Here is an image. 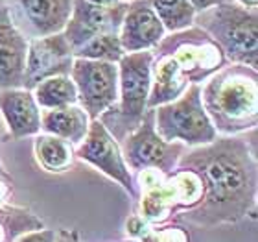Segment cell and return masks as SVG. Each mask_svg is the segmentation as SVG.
I'll list each match as a JSON object with an SVG mask.
<instances>
[{
	"mask_svg": "<svg viewBox=\"0 0 258 242\" xmlns=\"http://www.w3.org/2000/svg\"><path fill=\"white\" fill-rule=\"evenodd\" d=\"M133 242H137V240H133Z\"/></svg>",
	"mask_w": 258,
	"mask_h": 242,
	"instance_id": "cell-31",
	"label": "cell"
},
{
	"mask_svg": "<svg viewBox=\"0 0 258 242\" xmlns=\"http://www.w3.org/2000/svg\"><path fill=\"white\" fill-rule=\"evenodd\" d=\"M164 35L166 30L151 6L146 0H129L118 32L120 44L125 54L153 50Z\"/></svg>",
	"mask_w": 258,
	"mask_h": 242,
	"instance_id": "cell-13",
	"label": "cell"
},
{
	"mask_svg": "<svg viewBox=\"0 0 258 242\" xmlns=\"http://www.w3.org/2000/svg\"><path fill=\"white\" fill-rule=\"evenodd\" d=\"M55 242H81V240H80V235H78L76 231L64 229V231H61L59 235H57Z\"/></svg>",
	"mask_w": 258,
	"mask_h": 242,
	"instance_id": "cell-26",
	"label": "cell"
},
{
	"mask_svg": "<svg viewBox=\"0 0 258 242\" xmlns=\"http://www.w3.org/2000/svg\"><path fill=\"white\" fill-rule=\"evenodd\" d=\"M74 156L80 157L81 161L96 167L100 172L113 178L114 181H118L131 198L139 200V188L131 176V170L125 167L120 144L98 119L91 120L85 139L74 148Z\"/></svg>",
	"mask_w": 258,
	"mask_h": 242,
	"instance_id": "cell-9",
	"label": "cell"
},
{
	"mask_svg": "<svg viewBox=\"0 0 258 242\" xmlns=\"http://www.w3.org/2000/svg\"><path fill=\"white\" fill-rule=\"evenodd\" d=\"M194 24L220 44L227 61L258 70V15L232 2L196 13Z\"/></svg>",
	"mask_w": 258,
	"mask_h": 242,
	"instance_id": "cell-4",
	"label": "cell"
},
{
	"mask_svg": "<svg viewBox=\"0 0 258 242\" xmlns=\"http://www.w3.org/2000/svg\"><path fill=\"white\" fill-rule=\"evenodd\" d=\"M10 192H11V185H8V183H4V181H0V205L4 204Z\"/></svg>",
	"mask_w": 258,
	"mask_h": 242,
	"instance_id": "cell-28",
	"label": "cell"
},
{
	"mask_svg": "<svg viewBox=\"0 0 258 242\" xmlns=\"http://www.w3.org/2000/svg\"><path fill=\"white\" fill-rule=\"evenodd\" d=\"M155 242H188V235L183 227L175 226H161L153 227Z\"/></svg>",
	"mask_w": 258,
	"mask_h": 242,
	"instance_id": "cell-22",
	"label": "cell"
},
{
	"mask_svg": "<svg viewBox=\"0 0 258 242\" xmlns=\"http://www.w3.org/2000/svg\"><path fill=\"white\" fill-rule=\"evenodd\" d=\"M192 8L196 10V13H201L205 10H210L218 4H223V2H229V0H188Z\"/></svg>",
	"mask_w": 258,
	"mask_h": 242,
	"instance_id": "cell-25",
	"label": "cell"
},
{
	"mask_svg": "<svg viewBox=\"0 0 258 242\" xmlns=\"http://www.w3.org/2000/svg\"><path fill=\"white\" fill-rule=\"evenodd\" d=\"M155 50L172 56L188 85H201L227 65V58L220 44L198 26L164 35Z\"/></svg>",
	"mask_w": 258,
	"mask_h": 242,
	"instance_id": "cell-6",
	"label": "cell"
},
{
	"mask_svg": "<svg viewBox=\"0 0 258 242\" xmlns=\"http://www.w3.org/2000/svg\"><path fill=\"white\" fill-rule=\"evenodd\" d=\"M0 181H4V183H8V185H11V187H13V178L8 174L6 167L2 165V159H0Z\"/></svg>",
	"mask_w": 258,
	"mask_h": 242,
	"instance_id": "cell-27",
	"label": "cell"
},
{
	"mask_svg": "<svg viewBox=\"0 0 258 242\" xmlns=\"http://www.w3.org/2000/svg\"><path fill=\"white\" fill-rule=\"evenodd\" d=\"M238 6H242V8H247V10H256L258 6V0H236Z\"/></svg>",
	"mask_w": 258,
	"mask_h": 242,
	"instance_id": "cell-30",
	"label": "cell"
},
{
	"mask_svg": "<svg viewBox=\"0 0 258 242\" xmlns=\"http://www.w3.org/2000/svg\"><path fill=\"white\" fill-rule=\"evenodd\" d=\"M72 61H74V52L63 32L46 35V37L30 39L22 89L33 91L46 78L69 76Z\"/></svg>",
	"mask_w": 258,
	"mask_h": 242,
	"instance_id": "cell-10",
	"label": "cell"
},
{
	"mask_svg": "<svg viewBox=\"0 0 258 242\" xmlns=\"http://www.w3.org/2000/svg\"><path fill=\"white\" fill-rule=\"evenodd\" d=\"M26 54L28 39L11 19L8 2L0 0V91L22 87Z\"/></svg>",
	"mask_w": 258,
	"mask_h": 242,
	"instance_id": "cell-12",
	"label": "cell"
},
{
	"mask_svg": "<svg viewBox=\"0 0 258 242\" xmlns=\"http://www.w3.org/2000/svg\"><path fill=\"white\" fill-rule=\"evenodd\" d=\"M70 80L78 92V106L91 120L100 119L118 100V65L74 58Z\"/></svg>",
	"mask_w": 258,
	"mask_h": 242,
	"instance_id": "cell-8",
	"label": "cell"
},
{
	"mask_svg": "<svg viewBox=\"0 0 258 242\" xmlns=\"http://www.w3.org/2000/svg\"><path fill=\"white\" fill-rule=\"evenodd\" d=\"M0 115L13 139H22L41 131V109L32 91L4 89L0 91Z\"/></svg>",
	"mask_w": 258,
	"mask_h": 242,
	"instance_id": "cell-14",
	"label": "cell"
},
{
	"mask_svg": "<svg viewBox=\"0 0 258 242\" xmlns=\"http://www.w3.org/2000/svg\"><path fill=\"white\" fill-rule=\"evenodd\" d=\"M125 10L127 2H118L116 6L103 8L87 0H74L70 19L63 30V35L69 41L72 52L98 35H118Z\"/></svg>",
	"mask_w": 258,
	"mask_h": 242,
	"instance_id": "cell-11",
	"label": "cell"
},
{
	"mask_svg": "<svg viewBox=\"0 0 258 242\" xmlns=\"http://www.w3.org/2000/svg\"><path fill=\"white\" fill-rule=\"evenodd\" d=\"M19 4L33 35L46 37L64 30L74 0H19Z\"/></svg>",
	"mask_w": 258,
	"mask_h": 242,
	"instance_id": "cell-15",
	"label": "cell"
},
{
	"mask_svg": "<svg viewBox=\"0 0 258 242\" xmlns=\"http://www.w3.org/2000/svg\"><path fill=\"white\" fill-rule=\"evenodd\" d=\"M91 119L76 104L61 109H43L41 111V131L67 140L69 144L78 146L85 139Z\"/></svg>",
	"mask_w": 258,
	"mask_h": 242,
	"instance_id": "cell-16",
	"label": "cell"
},
{
	"mask_svg": "<svg viewBox=\"0 0 258 242\" xmlns=\"http://www.w3.org/2000/svg\"><path fill=\"white\" fill-rule=\"evenodd\" d=\"M155 131L166 142H181L186 148L218 139L201 104V85H190L177 100L155 108Z\"/></svg>",
	"mask_w": 258,
	"mask_h": 242,
	"instance_id": "cell-5",
	"label": "cell"
},
{
	"mask_svg": "<svg viewBox=\"0 0 258 242\" xmlns=\"http://www.w3.org/2000/svg\"><path fill=\"white\" fill-rule=\"evenodd\" d=\"M55 238H57V233L54 229H37V231L22 235L15 242H55Z\"/></svg>",
	"mask_w": 258,
	"mask_h": 242,
	"instance_id": "cell-24",
	"label": "cell"
},
{
	"mask_svg": "<svg viewBox=\"0 0 258 242\" xmlns=\"http://www.w3.org/2000/svg\"><path fill=\"white\" fill-rule=\"evenodd\" d=\"M39 109H61L78 104V92L70 76H52L32 91Z\"/></svg>",
	"mask_w": 258,
	"mask_h": 242,
	"instance_id": "cell-17",
	"label": "cell"
},
{
	"mask_svg": "<svg viewBox=\"0 0 258 242\" xmlns=\"http://www.w3.org/2000/svg\"><path fill=\"white\" fill-rule=\"evenodd\" d=\"M87 2H91L94 6H103V8H109V6H116L120 0H87Z\"/></svg>",
	"mask_w": 258,
	"mask_h": 242,
	"instance_id": "cell-29",
	"label": "cell"
},
{
	"mask_svg": "<svg viewBox=\"0 0 258 242\" xmlns=\"http://www.w3.org/2000/svg\"><path fill=\"white\" fill-rule=\"evenodd\" d=\"M198 174L203 196L192 211L175 216L188 226L236 224L256 209V157L238 137H218L184 152L177 163Z\"/></svg>",
	"mask_w": 258,
	"mask_h": 242,
	"instance_id": "cell-1",
	"label": "cell"
},
{
	"mask_svg": "<svg viewBox=\"0 0 258 242\" xmlns=\"http://www.w3.org/2000/svg\"><path fill=\"white\" fill-rule=\"evenodd\" d=\"M146 2L155 11L166 32H181L194 26L196 10L188 0H146Z\"/></svg>",
	"mask_w": 258,
	"mask_h": 242,
	"instance_id": "cell-20",
	"label": "cell"
},
{
	"mask_svg": "<svg viewBox=\"0 0 258 242\" xmlns=\"http://www.w3.org/2000/svg\"><path fill=\"white\" fill-rule=\"evenodd\" d=\"M33 148L39 165L48 172H63L72 165L74 146L54 135H37Z\"/></svg>",
	"mask_w": 258,
	"mask_h": 242,
	"instance_id": "cell-19",
	"label": "cell"
},
{
	"mask_svg": "<svg viewBox=\"0 0 258 242\" xmlns=\"http://www.w3.org/2000/svg\"><path fill=\"white\" fill-rule=\"evenodd\" d=\"M125 227H127L129 237H133L135 240H140L142 237H146L151 229L150 224H148V222H146L140 215L131 216V218L127 220V224H125Z\"/></svg>",
	"mask_w": 258,
	"mask_h": 242,
	"instance_id": "cell-23",
	"label": "cell"
},
{
	"mask_svg": "<svg viewBox=\"0 0 258 242\" xmlns=\"http://www.w3.org/2000/svg\"><path fill=\"white\" fill-rule=\"evenodd\" d=\"M188 150L181 142H166L155 131V109H148L139 128L120 142L125 167L133 172L157 170L170 176L177 168L179 159Z\"/></svg>",
	"mask_w": 258,
	"mask_h": 242,
	"instance_id": "cell-7",
	"label": "cell"
},
{
	"mask_svg": "<svg viewBox=\"0 0 258 242\" xmlns=\"http://www.w3.org/2000/svg\"><path fill=\"white\" fill-rule=\"evenodd\" d=\"M124 49L120 44V37L114 33L109 35H98V37L87 41L83 46L74 50V58L94 61H107V63H118L124 58Z\"/></svg>",
	"mask_w": 258,
	"mask_h": 242,
	"instance_id": "cell-21",
	"label": "cell"
},
{
	"mask_svg": "<svg viewBox=\"0 0 258 242\" xmlns=\"http://www.w3.org/2000/svg\"><path fill=\"white\" fill-rule=\"evenodd\" d=\"M153 52H129L118 61V100L100 115V122L116 142L127 137L144 119L151 89Z\"/></svg>",
	"mask_w": 258,
	"mask_h": 242,
	"instance_id": "cell-3",
	"label": "cell"
},
{
	"mask_svg": "<svg viewBox=\"0 0 258 242\" xmlns=\"http://www.w3.org/2000/svg\"><path fill=\"white\" fill-rule=\"evenodd\" d=\"M201 104L216 133L236 137L256 128L258 70L247 65L221 67L201 85Z\"/></svg>",
	"mask_w": 258,
	"mask_h": 242,
	"instance_id": "cell-2",
	"label": "cell"
},
{
	"mask_svg": "<svg viewBox=\"0 0 258 242\" xmlns=\"http://www.w3.org/2000/svg\"><path fill=\"white\" fill-rule=\"evenodd\" d=\"M44 229V222L26 207L0 205V242H15L30 231Z\"/></svg>",
	"mask_w": 258,
	"mask_h": 242,
	"instance_id": "cell-18",
	"label": "cell"
}]
</instances>
